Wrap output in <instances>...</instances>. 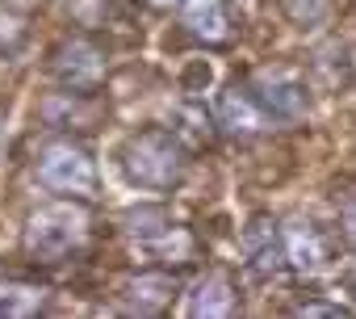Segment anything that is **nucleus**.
Here are the masks:
<instances>
[{"instance_id": "obj_10", "label": "nucleus", "mask_w": 356, "mask_h": 319, "mask_svg": "<svg viewBox=\"0 0 356 319\" xmlns=\"http://www.w3.org/2000/svg\"><path fill=\"white\" fill-rule=\"evenodd\" d=\"M172 294H176V277H168V273H138V277H130L122 286V306L130 315H155V311H163L172 302Z\"/></svg>"}, {"instance_id": "obj_8", "label": "nucleus", "mask_w": 356, "mask_h": 319, "mask_svg": "<svg viewBox=\"0 0 356 319\" xmlns=\"http://www.w3.org/2000/svg\"><path fill=\"white\" fill-rule=\"evenodd\" d=\"M281 235H285V265H293L298 273H318L327 265V244L314 223L293 219L281 227Z\"/></svg>"}, {"instance_id": "obj_1", "label": "nucleus", "mask_w": 356, "mask_h": 319, "mask_svg": "<svg viewBox=\"0 0 356 319\" xmlns=\"http://www.w3.org/2000/svg\"><path fill=\"white\" fill-rule=\"evenodd\" d=\"M118 169L122 177L134 185V189H176L189 173V147L176 139L172 130H159V126H147V130H134L122 139L118 147Z\"/></svg>"}, {"instance_id": "obj_14", "label": "nucleus", "mask_w": 356, "mask_h": 319, "mask_svg": "<svg viewBox=\"0 0 356 319\" xmlns=\"http://www.w3.org/2000/svg\"><path fill=\"white\" fill-rule=\"evenodd\" d=\"M176 223H172V215L163 210V206H138V210H130L126 215V231L138 240V244H147V240H159L163 231H172Z\"/></svg>"}, {"instance_id": "obj_6", "label": "nucleus", "mask_w": 356, "mask_h": 319, "mask_svg": "<svg viewBox=\"0 0 356 319\" xmlns=\"http://www.w3.org/2000/svg\"><path fill=\"white\" fill-rule=\"evenodd\" d=\"M243 256H248V265H252L256 273H264V277L281 273V269H285V235H281V227H277L273 219L256 215V219L243 227Z\"/></svg>"}, {"instance_id": "obj_7", "label": "nucleus", "mask_w": 356, "mask_h": 319, "mask_svg": "<svg viewBox=\"0 0 356 319\" xmlns=\"http://www.w3.org/2000/svg\"><path fill=\"white\" fill-rule=\"evenodd\" d=\"M235 306H239V294H235V286H231V277L227 273H206V277H197V286L185 294V311L189 315H197V319H218V315H235Z\"/></svg>"}, {"instance_id": "obj_11", "label": "nucleus", "mask_w": 356, "mask_h": 319, "mask_svg": "<svg viewBox=\"0 0 356 319\" xmlns=\"http://www.w3.org/2000/svg\"><path fill=\"white\" fill-rule=\"evenodd\" d=\"M181 22L202 42H222L231 34V17H227L222 0H181Z\"/></svg>"}, {"instance_id": "obj_13", "label": "nucleus", "mask_w": 356, "mask_h": 319, "mask_svg": "<svg viewBox=\"0 0 356 319\" xmlns=\"http://www.w3.org/2000/svg\"><path fill=\"white\" fill-rule=\"evenodd\" d=\"M172 134L181 139L185 147H202V143L214 139V118L206 114V105L185 101V105H176V109H172Z\"/></svg>"}, {"instance_id": "obj_18", "label": "nucleus", "mask_w": 356, "mask_h": 319, "mask_svg": "<svg viewBox=\"0 0 356 319\" xmlns=\"http://www.w3.org/2000/svg\"><path fill=\"white\" fill-rule=\"evenodd\" d=\"M343 240H348V244H356V194L343 202Z\"/></svg>"}, {"instance_id": "obj_17", "label": "nucleus", "mask_w": 356, "mask_h": 319, "mask_svg": "<svg viewBox=\"0 0 356 319\" xmlns=\"http://www.w3.org/2000/svg\"><path fill=\"white\" fill-rule=\"evenodd\" d=\"M293 315H302V319H306V315H331V319H343L348 306H335V302H302Z\"/></svg>"}, {"instance_id": "obj_16", "label": "nucleus", "mask_w": 356, "mask_h": 319, "mask_svg": "<svg viewBox=\"0 0 356 319\" xmlns=\"http://www.w3.org/2000/svg\"><path fill=\"white\" fill-rule=\"evenodd\" d=\"M281 5H285V13H289L298 26H314V22L327 17L331 0H281Z\"/></svg>"}, {"instance_id": "obj_5", "label": "nucleus", "mask_w": 356, "mask_h": 319, "mask_svg": "<svg viewBox=\"0 0 356 319\" xmlns=\"http://www.w3.org/2000/svg\"><path fill=\"white\" fill-rule=\"evenodd\" d=\"M105 51L76 34V38H63L55 51H51V76L59 80V88H76V93H97L101 80H105Z\"/></svg>"}, {"instance_id": "obj_9", "label": "nucleus", "mask_w": 356, "mask_h": 319, "mask_svg": "<svg viewBox=\"0 0 356 319\" xmlns=\"http://www.w3.org/2000/svg\"><path fill=\"white\" fill-rule=\"evenodd\" d=\"M227 134H260L264 126H268V118H264V109L252 101V93L248 88H227L222 97H218V118H214Z\"/></svg>"}, {"instance_id": "obj_20", "label": "nucleus", "mask_w": 356, "mask_h": 319, "mask_svg": "<svg viewBox=\"0 0 356 319\" xmlns=\"http://www.w3.org/2000/svg\"><path fill=\"white\" fill-rule=\"evenodd\" d=\"M163 5H172V0H163Z\"/></svg>"}, {"instance_id": "obj_12", "label": "nucleus", "mask_w": 356, "mask_h": 319, "mask_svg": "<svg viewBox=\"0 0 356 319\" xmlns=\"http://www.w3.org/2000/svg\"><path fill=\"white\" fill-rule=\"evenodd\" d=\"M47 311V290L34 281H0V315L5 319H34Z\"/></svg>"}, {"instance_id": "obj_3", "label": "nucleus", "mask_w": 356, "mask_h": 319, "mask_svg": "<svg viewBox=\"0 0 356 319\" xmlns=\"http://www.w3.org/2000/svg\"><path fill=\"white\" fill-rule=\"evenodd\" d=\"M34 177L42 181V189L63 194V198H80L88 202L97 194V160L84 143L76 139H51L38 155H34Z\"/></svg>"}, {"instance_id": "obj_4", "label": "nucleus", "mask_w": 356, "mask_h": 319, "mask_svg": "<svg viewBox=\"0 0 356 319\" xmlns=\"http://www.w3.org/2000/svg\"><path fill=\"white\" fill-rule=\"evenodd\" d=\"M243 88L252 93V101L273 122H298L310 109V88L293 68H260Z\"/></svg>"}, {"instance_id": "obj_19", "label": "nucleus", "mask_w": 356, "mask_h": 319, "mask_svg": "<svg viewBox=\"0 0 356 319\" xmlns=\"http://www.w3.org/2000/svg\"><path fill=\"white\" fill-rule=\"evenodd\" d=\"M348 281H352V290H356V265H352V273H348Z\"/></svg>"}, {"instance_id": "obj_15", "label": "nucleus", "mask_w": 356, "mask_h": 319, "mask_svg": "<svg viewBox=\"0 0 356 319\" xmlns=\"http://www.w3.org/2000/svg\"><path fill=\"white\" fill-rule=\"evenodd\" d=\"M26 42H30L26 22L17 13H9V9H0V63H17Z\"/></svg>"}, {"instance_id": "obj_2", "label": "nucleus", "mask_w": 356, "mask_h": 319, "mask_svg": "<svg viewBox=\"0 0 356 319\" xmlns=\"http://www.w3.org/2000/svg\"><path fill=\"white\" fill-rule=\"evenodd\" d=\"M88 227H92V219H88L84 202L80 198H59V202H47V206L30 210L22 244L34 260H67L88 244Z\"/></svg>"}]
</instances>
